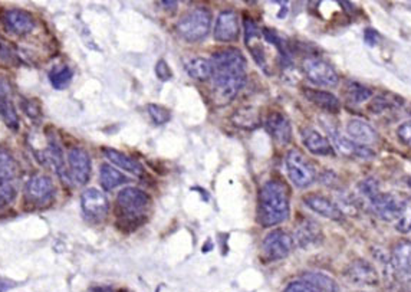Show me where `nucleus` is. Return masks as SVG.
<instances>
[{
  "mask_svg": "<svg viewBox=\"0 0 411 292\" xmlns=\"http://www.w3.org/2000/svg\"><path fill=\"white\" fill-rule=\"evenodd\" d=\"M148 114L151 115L152 121L155 124H158V125L166 124L171 118V114H170V111L167 108H164L162 106H157V104H150L148 106Z\"/></svg>",
  "mask_w": 411,
  "mask_h": 292,
  "instance_id": "obj_33",
  "label": "nucleus"
},
{
  "mask_svg": "<svg viewBox=\"0 0 411 292\" xmlns=\"http://www.w3.org/2000/svg\"><path fill=\"white\" fill-rule=\"evenodd\" d=\"M294 246L291 235L285 231H273L268 234L262 242V255L266 261H280L287 258Z\"/></svg>",
  "mask_w": 411,
  "mask_h": 292,
  "instance_id": "obj_7",
  "label": "nucleus"
},
{
  "mask_svg": "<svg viewBox=\"0 0 411 292\" xmlns=\"http://www.w3.org/2000/svg\"><path fill=\"white\" fill-rule=\"evenodd\" d=\"M71 177L78 184H85L91 176V158L84 148H72L68 154Z\"/></svg>",
  "mask_w": 411,
  "mask_h": 292,
  "instance_id": "obj_13",
  "label": "nucleus"
},
{
  "mask_svg": "<svg viewBox=\"0 0 411 292\" xmlns=\"http://www.w3.org/2000/svg\"><path fill=\"white\" fill-rule=\"evenodd\" d=\"M305 92V96L306 99L315 104L316 107L322 108L324 111H328V113H338L341 110V103L339 100L337 99V96L331 92H327V91H321V89H311V88H305L304 89Z\"/></svg>",
  "mask_w": 411,
  "mask_h": 292,
  "instance_id": "obj_20",
  "label": "nucleus"
},
{
  "mask_svg": "<svg viewBox=\"0 0 411 292\" xmlns=\"http://www.w3.org/2000/svg\"><path fill=\"white\" fill-rule=\"evenodd\" d=\"M117 205L125 217L143 219L150 208V196L141 189L126 187L118 193Z\"/></svg>",
  "mask_w": 411,
  "mask_h": 292,
  "instance_id": "obj_4",
  "label": "nucleus"
},
{
  "mask_svg": "<svg viewBox=\"0 0 411 292\" xmlns=\"http://www.w3.org/2000/svg\"><path fill=\"white\" fill-rule=\"evenodd\" d=\"M26 199L35 203H46L55 194V186L51 177L48 176H35L32 177L25 187Z\"/></svg>",
  "mask_w": 411,
  "mask_h": 292,
  "instance_id": "obj_11",
  "label": "nucleus"
},
{
  "mask_svg": "<svg viewBox=\"0 0 411 292\" xmlns=\"http://www.w3.org/2000/svg\"><path fill=\"white\" fill-rule=\"evenodd\" d=\"M330 132V139L334 150L339 151L341 154L346 157H357V158H370L372 157V151L367 148L365 146H360L355 141L344 137L341 133L335 132V129H328Z\"/></svg>",
  "mask_w": 411,
  "mask_h": 292,
  "instance_id": "obj_12",
  "label": "nucleus"
},
{
  "mask_svg": "<svg viewBox=\"0 0 411 292\" xmlns=\"http://www.w3.org/2000/svg\"><path fill=\"white\" fill-rule=\"evenodd\" d=\"M18 172L16 161L8 150L0 148V183L6 180H13Z\"/></svg>",
  "mask_w": 411,
  "mask_h": 292,
  "instance_id": "obj_28",
  "label": "nucleus"
},
{
  "mask_svg": "<svg viewBox=\"0 0 411 292\" xmlns=\"http://www.w3.org/2000/svg\"><path fill=\"white\" fill-rule=\"evenodd\" d=\"M240 23L239 18L232 11L221 12L214 27V38L218 42H235L239 38Z\"/></svg>",
  "mask_w": 411,
  "mask_h": 292,
  "instance_id": "obj_10",
  "label": "nucleus"
},
{
  "mask_svg": "<svg viewBox=\"0 0 411 292\" xmlns=\"http://www.w3.org/2000/svg\"><path fill=\"white\" fill-rule=\"evenodd\" d=\"M304 281L312 284L320 292H339L338 284L322 272H306L304 275Z\"/></svg>",
  "mask_w": 411,
  "mask_h": 292,
  "instance_id": "obj_24",
  "label": "nucleus"
},
{
  "mask_svg": "<svg viewBox=\"0 0 411 292\" xmlns=\"http://www.w3.org/2000/svg\"><path fill=\"white\" fill-rule=\"evenodd\" d=\"M100 180H101V184L105 190H112V189L129 182V179H126L122 173H119L117 169H114L110 165L101 166Z\"/></svg>",
  "mask_w": 411,
  "mask_h": 292,
  "instance_id": "obj_26",
  "label": "nucleus"
},
{
  "mask_svg": "<svg viewBox=\"0 0 411 292\" xmlns=\"http://www.w3.org/2000/svg\"><path fill=\"white\" fill-rule=\"evenodd\" d=\"M4 20L8 30H11L12 34L19 35V37L30 34V32L37 26L35 19L32 18V15L23 11H9L6 12Z\"/></svg>",
  "mask_w": 411,
  "mask_h": 292,
  "instance_id": "obj_17",
  "label": "nucleus"
},
{
  "mask_svg": "<svg viewBox=\"0 0 411 292\" xmlns=\"http://www.w3.org/2000/svg\"><path fill=\"white\" fill-rule=\"evenodd\" d=\"M393 264L403 272H411V242H401L394 248Z\"/></svg>",
  "mask_w": 411,
  "mask_h": 292,
  "instance_id": "obj_25",
  "label": "nucleus"
},
{
  "mask_svg": "<svg viewBox=\"0 0 411 292\" xmlns=\"http://www.w3.org/2000/svg\"><path fill=\"white\" fill-rule=\"evenodd\" d=\"M16 193L18 189L13 180H6L0 183V209L8 208L11 203H13Z\"/></svg>",
  "mask_w": 411,
  "mask_h": 292,
  "instance_id": "obj_32",
  "label": "nucleus"
},
{
  "mask_svg": "<svg viewBox=\"0 0 411 292\" xmlns=\"http://www.w3.org/2000/svg\"><path fill=\"white\" fill-rule=\"evenodd\" d=\"M283 292H320L312 284L306 281H294L291 282L287 288L283 289Z\"/></svg>",
  "mask_w": 411,
  "mask_h": 292,
  "instance_id": "obj_34",
  "label": "nucleus"
},
{
  "mask_svg": "<svg viewBox=\"0 0 411 292\" xmlns=\"http://www.w3.org/2000/svg\"><path fill=\"white\" fill-rule=\"evenodd\" d=\"M211 29V13L204 8H197L184 15L177 23L180 37L188 42L203 41Z\"/></svg>",
  "mask_w": 411,
  "mask_h": 292,
  "instance_id": "obj_3",
  "label": "nucleus"
},
{
  "mask_svg": "<svg viewBox=\"0 0 411 292\" xmlns=\"http://www.w3.org/2000/svg\"><path fill=\"white\" fill-rule=\"evenodd\" d=\"M365 41H367L368 45L374 46L377 44V41H378V34H377V32L372 30V29H367L365 30Z\"/></svg>",
  "mask_w": 411,
  "mask_h": 292,
  "instance_id": "obj_37",
  "label": "nucleus"
},
{
  "mask_svg": "<svg viewBox=\"0 0 411 292\" xmlns=\"http://www.w3.org/2000/svg\"><path fill=\"white\" fill-rule=\"evenodd\" d=\"M0 117H2V120L11 129L19 128V118L16 110L6 96H0Z\"/></svg>",
  "mask_w": 411,
  "mask_h": 292,
  "instance_id": "obj_30",
  "label": "nucleus"
},
{
  "mask_svg": "<svg viewBox=\"0 0 411 292\" xmlns=\"http://www.w3.org/2000/svg\"><path fill=\"white\" fill-rule=\"evenodd\" d=\"M403 199L394 196L391 193L378 191L375 196L370 199L374 213L386 222H396Z\"/></svg>",
  "mask_w": 411,
  "mask_h": 292,
  "instance_id": "obj_9",
  "label": "nucleus"
},
{
  "mask_svg": "<svg viewBox=\"0 0 411 292\" xmlns=\"http://www.w3.org/2000/svg\"><path fill=\"white\" fill-rule=\"evenodd\" d=\"M72 71L71 68L68 67H56L51 71L49 74V80H51V84L53 88L56 89H65L71 80H72Z\"/></svg>",
  "mask_w": 411,
  "mask_h": 292,
  "instance_id": "obj_31",
  "label": "nucleus"
},
{
  "mask_svg": "<svg viewBox=\"0 0 411 292\" xmlns=\"http://www.w3.org/2000/svg\"><path fill=\"white\" fill-rule=\"evenodd\" d=\"M15 286V282H11V281H5V279H0V292H6L9 291L11 288Z\"/></svg>",
  "mask_w": 411,
  "mask_h": 292,
  "instance_id": "obj_38",
  "label": "nucleus"
},
{
  "mask_svg": "<svg viewBox=\"0 0 411 292\" xmlns=\"http://www.w3.org/2000/svg\"><path fill=\"white\" fill-rule=\"evenodd\" d=\"M210 62L214 103L218 107L228 106L246 84V59L239 49L228 48L216 52Z\"/></svg>",
  "mask_w": 411,
  "mask_h": 292,
  "instance_id": "obj_1",
  "label": "nucleus"
},
{
  "mask_svg": "<svg viewBox=\"0 0 411 292\" xmlns=\"http://www.w3.org/2000/svg\"><path fill=\"white\" fill-rule=\"evenodd\" d=\"M397 136L404 146L411 148V121H405L398 127Z\"/></svg>",
  "mask_w": 411,
  "mask_h": 292,
  "instance_id": "obj_35",
  "label": "nucleus"
},
{
  "mask_svg": "<svg viewBox=\"0 0 411 292\" xmlns=\"http://www.w3.org/2000/svg\"><path fill=\"white\" fill-rule=\"evenodd\" d=\"M346 279L355 284V285H377L378 284V275L377 271L372 268L371 264L358 259V261L353 262L348 267L345 272Z\"/></svg>",
  "mask_w": 411,
  "mask_h": 292,
  "instance_id": "obj_15",
  "label": "nucleus"
},
{
  "mask_svg": "<svg viewBox=\"0 0 411 292\" xmlns=\"http://www.w3.org/2000/svg\"><path fill=\"white\" fill-rule=\"evenodd\" d=\"M344 92H345L346 100L353 104H361V103L367 101L368 99H371V95H372V91L370 88L358 84V82H348L345 85Z\"/></svg>",
  "mask_w": 411,
  "mask_h": 292,
  "instance_id": "obj_27",
  "label": "nucleus"
},
{
  "mask_svg": "<svg viewBox=\"0 0 411 292\" xmlns=\"http://www.w3.org/2000/svg\"><path fill=\"white\" fill-rule=\"evenodd\" d=\"M396 229L401 234L411 232V198H404L398 216L396 219Z\"/></svg>",
  "mask_w": 411,
  "mask_h": 292,
  "instance_id": "obj_29",
  "label": "nucleus"
},
{
  "mask_svg": "<svg viewBox=\"0 0 411 292\" xmlns=\"http://www.w3.org/2000/svg\"><path fill=\"white\" fill-rule=\"evenodd\" d=\"M266 129L269 134L279 143L288 144L292 140V128L288 118L280 113H272L266 118Z\"/></svg>",
  "mask_w": 411,
  "mask_h": 292,
  "instance_id": "obj_16",
  "label": "nucleus"
},
{
  "mask_svg": "<svg viewBox=\"0 0 411 292\" xmlns=\"http://www.w3.org/2000/svg\"><path fill=\"white\" fill-rule=\"evenodd\" d=\"M346 133L351 137L353 141H355L360 146H367L371 143H375L378 139V134L375 129L363 120H350L346 124Z\"/></svg>",
  "mask_w": 411,
  "mask_h": 292,
  "instance_id": "obj_19",
  "label": "nucleus"
},
{
  "mask_svg": "<svg viewBox=\"0 0 411 292\" xmlns=\"http://www.w3.org/2000/svg\"><path fill=\"white\" fill-rule=\"evenodd\" d=\"M408 184H410V187H411V177L408 179Z\"/></svg>",
  "mask_w": 411,
  "mask_h": 292,
  "instance_id": "obj_39",
  "label": "nucleus"
},
{
  "mask_svg": "<svg viewBox=\"0 0 411 292\" xmlns=\"http://www.w3.org/2000/svg\"><path fill=\"white\" fill-rule=\"evenodd\" d=\"M185 71L193 80L206 81L211 78V62L200 56L192 58L185 61Z\"/></svg>",
  "mask_w": 411,
  "mask_h": 292,
  "instance_id": "obj_23",
  "label": "nucleus"
},
{
  "mask_svg": "<svg viewBox=\"0 0 411 292\" xmlns=\"http://www.w3.org/2000/svg\"><path fill=\"white\" fill-rule=\"evenodd\" d=\"M305 205L313 210L315 213H318L322 217H327L334 222H339L344 219L342 210L328 198L320 196V194H311V196L305 198Z\"/></svg>",
  "mask_w": 411,
  "mask_h": 292,
  "instance_id": "obj_14",
  "label": "nucleus"
},
{
  "mask_svg": "<svg viewBox=\"0 0 411 292\" xmlns=\"http://www.w3.org/2000/svg\"><path fill=\"white\" fill-rule=\"evenodd\" d=\"M285 165H287V170H288V176L291 182L296 187L305 189V187H309L315 182L316 172L313 166L311 165V161L301 151L291 150L287 154Z\"/></svg>",
  "mask_w": 411,
  "mask_h": 292,
  "instance_id": "obj_5",
  "label": "nucleus"
},
{
  "mask_svg": "<svg viewBox=\"0 0 411 292\" xmlns=\"http://www.w3.org/2000/svg\"><path fill=\"white\" fill-rule=\"evenodd\" d=\"M104 154L111 161V163H114L119 169L129 172V173H131L134 176H143L144 174V167L141 166V163H138L136 158L126 155V154H124V153H121L118 150H114V148H105Z\"/></svg>",
  "mask_w": 411,
  "mask_h": 292,
  "instance_id": "obj_21",
  "label": "nucleus"
},
{
  "mask_svg": "<svg viewBox=\"0 0 411 292\" xmlns=\"http://www.w3.org/2000/svg\"><path fill=\"white\" fill-rule=\"evenodd\" d=\"M289 191L279 179L268 180L259 193L258 220L265 228H272L289 217Z\"/></svg>",
  "mask_w": 411,
  "mask_h": 292,
  "instance_id": "obj_2",
  "label": "nucleus"
},
{
  "mask_svg": "<svg viewBox=\"0 0 411 292\" xmlns=\"http://www.w3.org/2000/svg\"><path fill=\"white\" fill-rule=\"evenodd\" d=\"M155 72H157V77L160 78L162 81H169L171 78V71H170L169 65H167V62L164 59H160L157 62Z\"/></svg>",
  "mask_w": 411,
  "mask_h": 292,
  "instance_id": "obj_36",
  "label": "nucleus"
},
{
  "mask_svg": "<svg viewBox=\"0 0 411 292\" xmlns=\"http://www.w3.org/2000/svg\"><path fill=\"white\" fill-rule=\"evenodd\" d=\"M302 143L304 146L316 155H332L334 147L331 141L322 136L320 132H316L313 128H304L302 129Z\"/></svg>",
  "mask_w": 411,
  "mask_h": 292,
  "instance_id": "obj_18",
  "label": "nucleus"
},
{
  "mask_svg": "<svg viewBox=\"0 0 411 292\" xmlns=\"http://www.w3.org/2000/svg\"><path fill=\"white\" fill-rule=\"evenodd\" d=\"M81 206L85 217L93 222L104 220L110 208L105 194L98 189H86L82 193Z\"/></svg>",
  "mask_w": 411,
  "mask_h": 292,
  "instance_id": "obj_8",
  "label": "nucleus"
},
{
  "mask_svg": "<svg viewBox=\"0 0 411 292\" xmlns=\"http://www.w3.org/2000/svg\"><path fill=\"white\" fill-rule=\"evenodd\" d=\"M321 228L313 222H304L296 229V242L302 248H309L318 245L322 239Z\"/></svg>",
  "mask_w": 411,
  "mask_h": 292,
  "instance_id": "obj_22",
  "label": "nucleus"
},
{
  "mask_svg": "<svg viewBox=\"0 0 411 292\" xmlns=\"http://www.w3.org/2000/svg\"><path fill=\"white\" fill-rule=\"evenodd\" d=\"M304 72L306 78L318 87L324 88H332L338 84L339 78L332 65H330L327 61L320 58H308L304 61Z\"/></svg>",
  "mask_w": 411,
  "mask_h": 292,
  "instance_id": "obj_6",
  "label": "nucleus"
}]
</instances>
